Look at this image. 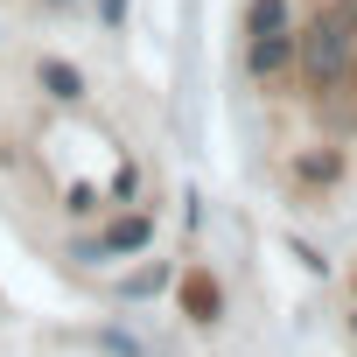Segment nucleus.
Segmentation results:
<instances>
[{
    "label": "nucleus",
    "instance_id": "f257e3e1",
    "mask_svg": "<svg viewBox=\"0 0 357 357\" xmlns=\"http://www.w3.org/2000/svg\"><path fill=\"white\" fill-rule=\"evenodd\" d=\"M301 63H308V77H315L322 91H329V84H343V70H350V36H343V22H336V15L308 29V43H301Z\"/></svg>",
    "mask_w": 357,
    "mask_h": 357
},
{
    "label": "nucleus",
    "instance_id": "f03ea898",
    "mask_svg": "<svg viewBox=\"0 0 357 357\" xmlns=\"http://www.w3.org/2000/svg\"><path fill=\"white\" fill-rule=\"evenodd\" d=\"M147 238H154V218H140V211H133V218H119V225H112V231H105L98 245H84V259H112V252H140Z\"/></svg>",
    "mask_w": 357,
    "mask_h": 357
},
{
    "label": "nucleus",
    "instance_id": "7ed1b4c3",
    "mask_svg": "<svg viewBox=\"0 0 357 357\" xmlns=\"http://www.w3.org/2000/svg\"><path fill=\"white\" fill-rule=\"evenodd\" d=\"M287 56H294V36H287V29H280V36H252V70H259V77H273Z\"/></svg>",
    "mask_w": 357,
    "mask_h": 357
},
{
    "label": "nucleus",
    "instance_id": "20e7f679",
    "mask_svg": "<svg viewBox=\"0 0 357 357\" xmlns=\"http://www.w3.org/2000/svg\"><path fill=\"white\" fill-rule=\"evenodd\" d=\"M36 77H43V91H50V98H77V91H84V77H77L70 63H56V56H50Z\"/></svg>",
    "mask_w": 357,
    "mask_h": 357
},
{
    "label": "nucleus",
    "instance_id": "39448f33",
    "mask_svg": "<svg viewBox=\"0 0 357 357\" xmlns=\"http://www.w3.org/2000/svg\"><path fill=\"white\" fill-rule=\"evenodd\" d=\"M183 301H190V315H197V322H211V315H218V280L190 273V280H183Z\"/></svg>",
    "mask_w": 357,
    "mask_h": 357
},
{
    "label": "nucleus",
    "instance_id": "423d86ee",
    "mask_svg": "<svg viewBox=\"0 0 357 357\" xmlns=\"http://www.w3.org/2000/svg\"><path fill=\"white\" fill-rule=\"evenodd\" d=\"M287 29V0H252V36H280Z\"/></svg>",
    "mask_w": 357,
    "mask_h": 357
},
{
    "label": "nucleus",
    "instance_id": "0eeeda50",
    "mask_svg": "<svg viewBox=\"0 0 357 357\" xmlns=\"http://www.w3.org/2000/svg\"><path fill=\"white\" fill-rule=\"evenodd\" d=\"M161 280H168V266H140V273H133V280H126V294H154V287H161Z\"/></svg>",
    "mask_w": 357,
    "mask_h": 357
},
{
    "label": "nucleus",
    "instance_id": "6e6552de",
    "mask_svg": "<svg viewBox=\"0 0 357 357\" xmlns=\"http://www.w3.org/2000/svg\"><path fill=\"white\" fill-rule=\"evenodd\" d=\"M105 22H126V0H105Z\"/></svg>",
    "mask_w": 357,
    "mask_h": 357
},
{
    "label": "nucleus",
    "instance_id": "1a4fd4ad",
    "mask_svg": "<svg viewBox=\"0 0 357 357\" xmlns=\"http://www.w3.org/2000/svg\"><path fill=\"white\" fill-rule=\"evenodd\" d=\"M350 329H357V315H350Z\"/></svg>",
    "mask_w": 357,
    "mask_h": 357
}]
</instances>
